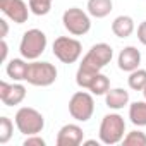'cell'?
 I'll return each instance as SVG.
<instances>
[{"label":"cell","instance_id":"cell-13","mask_svg":"<svg viewBox=\"0 0 146 146\" xmlns=\"http://www.w3.org/2000/svg\"><path fill=\"white\" fill-rule=\"evenodd\" d=\"M105 103L112 110H120L129 105V91L124 88H110L105 95Z\"/></svg>","mask_w":146,"mask_h":146},{"label":"cell","instance_id":"cell-14","mask_svg":"<svg viewBox=\"0 0 146 146\" xmlns=\"http://www.w3.org/2000/svg\"><path fill=\"white\" fill-rule=\"evenodd\" d=\"M136 29L134 19L131 16H117L112 23V33L117 38H129Z\"/></svg>","mask_w":146,"mask_h":146},{"label":"cell","instance_id":"cell-8","mask_svg":"<svg viewBox=\"0 0 146 146\" xmlns=\"http://www.w3.org/2000/svg\"><path fill=\"white\" fill-rule=\"evenodd\" d=\"M64 28L74 36H83L91 29V19L90 14L84 12L79 7H70L62 14Z\"/></svg>","mask_w":146,"mask_h":146},{"label":"cell","instance_id":"cell-3","mask_svg":"<svg viewBox=\"0 0 146 146\" xmlns=\"http://www.w3.org/2000/svg\"><path fill=\"white\" fill-rule=\"evenodd\" d=\"M100 141L103 144H117L122 143L125 136V120L119 113H107L102 119L100 131H98Z\"/></svg>","mask_w":146,"mask_h":146},{"label":"cell","instance_id":"cell-11","mask_svg":"<svg viewBox=\"0 0 146 146\" xmlns=\"http://www.w3.org/2000/svg\"><path fill=\"white\" fill-rule=\"evenodd\" d=\"M84 141V131L78 124H65L57 134V146H79Z\"/></svg>","mask_w":146,"mask_h":146},{"label":"cell","instance_id":"cell-9","mask_svg":"<svg viewBox=\"0 0 146 146\" xmlns=\"http://www.w3.org/2000/svg\"><path fill=\"white\" fill-rule=\"evenodd\" d=\"M0 11L16 24H24L29 17V4L24 0H0Z\"/></svg>","mask_w":146,"mask_h":146},{"label":"cell","instance_id":"cell-2","mask_svg":"<svg viewBox=\"0 0 146 146\" xmlns=\"http://www.w3.org/2000/svg\"><path fill=\"white\" fill-rule=\"evenodd\" d=\"M14 122L17 131L24 136L40 134L45 129V117L41 115V112H38L33 107H21L16 112Z\"/></svg>","mask_w":146,"mask_h":146},{"label":"cell","instance_id":"cell-28","mask_svg":"<svg viewBox=\"0 0 146 146\" xmlns=\"http://www.w3.org/2000/svg\"><path fill=\"white\" fill-rule=\"evenodd\" d=\"M143 95H144V100H146V88L143 90Z\"/></svg>","mask_w":146,"mask_h":146},{"label":"cell","instance_id":"cell-18","mask_svg":"<svg viewBox=\"0 0 146 146\" xmlns=\"http://www.w3.org/2000/svg\"><path fill=\"white\" fill-rule=\"evenodd\" d=\"M88 90L93 93V95H96V96H102V95H107V91L110 90V79L105 76V74H102V72H98V74L91 79V83H90V86H88Z\"/></svg>","mask_w":146,"mask_h":146},{"label":"cell","instance_id":"cell-15","mask_svg":"<svg viewBox=\"0 0 146 146\" xmlns=\"http://www.w3.org/2000/svg\"><path fill=\"white\" fill-rule=\"evenodd\" d=\"M28 67H29V64L26 62V58H11L5 67V72L12 81L19 83V81H26Z\"/></svg>","mask_w":146,"mask_h":146},{"label":"cell","instance_id":"cell-6","mask_svg":"<svg viewBox=\"0 0 146 146\" xmlns=\"http://www.w3.org/2000/svg\"><path fill=\"white\" fill-rule=\"evenodd\" d=\"M69 113L78 122H88L95 113V100L93 93L76 91L69 100Z\"/></svg>","mask_w":146,"mask_h":146},{"label":"cell","instance_id":"cell-24","mask_svg":"<svg viewBox=\"0 0 146 146\" xmlns=\"http://www.w3.org/2000/svg\"><path fill=\"white\" fill-rule=\"evenodd\" d=\"M137 40L141 41V45H146V21L137 26Z\"/></svg>","mask_w":146,"mask_h":146},{"label":"cell","instance_id":"cell-17","mask_svg":"<svg viewBox=\"0 0 146 146\" xmlns=\"http://www.w3.org/2000/svg\"><path fill=\"white\" fill-rule=\"evenodd\" d=\"M129 119L137 127L146 125V100L144 102H134L129 105Z\"/></svg>","mask_w":146,"mask_h":146},{"label":"cell","instance_id":"cell-5","mask_svg":"<svg viewBox=\"0 0 146 146\" xmlns=\"http://www.w3.org/2000/svg\"><path fill=\"white\" fill-rule=\"evenodd\" d=\"M57 67L50 62H40V60H33L28 67V74H26V81L33 86L38 88H46L52 86L57 81Z\"/></svg>","mask_w":146,"mask_h":146},{"label":"cell","instance_id":"cell-16","mask_svg":"<svg viewBox=\"0 0 146 146\" xmlns=\"http://www.w3.org/2000/svg\"><path fill=\"white\" fill-rule=\"evenodd\" d=\"M113 11L112 0H88V14L96 19L107 17Z\"/></svg>","mask_w":146,"mask_h":146},{"label":"cell","instance_id":"cell-21","mask_svg":"<svg viewBox=\"0 0 146 146\" xmlns=\"http://www.w3.org/2000/svg\"><path fill=\"white\" fill-rule=\"evenodd\" d=\"M52 2L53 0H29V11L35 16H46L52 11Z\"/></svg>","mask_w":146,"mask_h":146},{"label":"cell","instance_id":"cell-19","mask_svg":"<svg viewBox=\"0 0 146 146\" xmlns=\"http://www.w3.org/2000/svg\"><path fill=\"white\" fill-rule=\"evenodd\" d=\"M127 84L134 91H143L146 88V69H136V70L129 72Z\"/></svg>","mask_w":146,"mask_h":146},{"label":"cell","instance_id":"cell-22","mask_svg":"<svg viewBox=\"0 0 146 146\" xmlns=\"http://www.w3.org/2000/svg\"><path fill=\"white\" fill-rule=\"evenodd\" d=\"M14 132V124L9 117H0V144H5L9 143V139L12 137Z\"/></svg>","mask_w":146,"mask_h":146},{"label":"cell","instance_id":"cell-26","mask_svg":"<svg viewBox=\"0 0 146 146\" xmlns=\"http://www.w3.org/2000/svg\"><path fill=\"white\" fill-rule=\"evenodd\" d=\"M0 26H2V38H5L7 36V33H9V26H7V21L5 19H0Z\"/></svg>","mask_w":146,"mask_h":146},{"label":"cell","instance_id":"cell-23","mask_svg":"<svg viewBox=\"0 0 146 146\" xmlns=\"http://www.w3.org/2000/svg\"><path fill=\"white\" fill-rule=\"evenodd\" d=\"M23 144H24V146H46V141H45L41 136L33 134V136H28Z\"/></svg>","mask_w":146,"mask_h":146},{"label":"cell","instance_id":"cell-12","mask_svg":"<svg viewBox=\"0 0 146 146\" xmlns=\"http://www.w3.org/2000/svg\"><path fill=\"white\" fill-rule=\"evenodd\" d=\"M117 64H119V69L124 70V72H132L136 69H139V64H141V52L129 45V46H124L117 57Z\"/></svg>","mask_w":146,"mask_h":146},{"label":"cell","instance_id":"cell-27","mask_svg":"<svg viewBox=\"0 0 146 146\" xmlns=\"http://www.w3.org/2000/svg\"><path fill=\"white\" fill-rule=\"evenodd\" d=\"M100 143H102V141H96V139H90V141H83V144H84V146H95V144L98 146Z\"/></svg>","mask_w":146,"mask_h":146},{"label":"cell","instance_id":"cell-10","mask_svg":"<svg viewBox=\"0 0 146 146\" xmlns=\"http://www.w3.org/2000/svg\"><path fill=\"white\" fill-rule=\"evenodd\" d=\"M24 98H26V88L23 84H19L17 81H14L12 84H9L7 81H0V100L5 107H16L23 103Z\"/></svg>","mask_w":146,"mask_h":146},{"label":"cell","instance_id":"cell-20","mask_svg":"<svg viewBox=\"0 0 146 146\" xmlns=\"http://www.w3.org/2000/svg\"><path fill=\"white\" fill-rule=\"evenodd\" d=\"M122 144L124 146H146V134L143 131L134 129V131H131L124 136Z\"/></svg>","mask_w":146,"mask_h":146},{"label":"cell","instance_id":"cell-1","mask_svg":"<svg viewBox=\"0 0 146 146\" xmlns=\"http://www.w3.org/2000/svg\"><path fill=\"white\" fill-rule=\"evenodd\" d=\"M113 57V50L108 43H96L93 45L88 53L83 57V62L79 64V69L76 72V83L79 88L88 90L91 79L102 72L103 67H107L110 64Z\"/></svg>","mask_w":146,"mask_h":146},{"label":"cell","instance_id":"cell-4","mask_svg":"<svg viewBox=\"0 0 146 146\" xmlns=\"http://www.w3.org/2000/svg\"><path fill=\"white\" fill-rule=\"evenodd\" d=\"M46 48V35L38 29V28H33V29H28L23 38H21V43H19V52H21V57L26 58V60H36L41 57V53L45 52Z\"/></svg>","mask_w":146,"mask_h":146},{"label":"cell","instance_id":"cell-25","mask_svg":"<svg viewBox=\"0 0 146 146\" xmlns=\"http://www.w3.org/2000/svg\"><path fill=\"white\" fill-rule=\"evenodd\" d=\"M7 53H9V46L5 43V38H2V62L7 60Z\"/></svg>","mask_w":146,"mask_h":146},{"label":"cell","instance_id":"cell-7","mask_svg":"<svg viewBox=\"0 0 146 146\" xmlns=\"http://www.w3.org/2000/svg\"><path fill=\"white\" fill-rule=\"evenodd\" d=\"M53 55L62 62V64H74L79 60L83 53V45L79 40L70 38V36H58L55 38L52 45Z\"/></svg>","mask_w":146,"mask_h":146}]
</instances>
